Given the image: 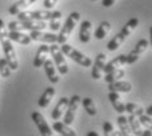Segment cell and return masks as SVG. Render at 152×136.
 <instances>
[{"label": "cell", "instance_id": "6da1fadb", "mask_svg": "<svg viewBox=\"0 0 152 136\" xmlns=\"http://www.w3.org/2000/svg\"><path fill=\"white\" fill-rule=\"evenodd\" d=\"M138 24H139V20L137 17H132V18H130V20L126 23V25L121 29V31H119L117 36H114L112 39L107 42V50L109 51H115L117 49H118L119 46L122 45L123 42H125V39L127 38L130 34L132 33V31L135 30V28L138 26Z\"/></svg>", "mask_w": 152, "mask_h": 136}, {"label": "cell", "instance_id": "7a4b0ae2", "mask_svg": "<svg viewBox=\"0 0 152 136\" xmlns=\"http://www.w3.org/2000/svg\"><path fill=\"white\" fill-rule=\"evenodd\" d=\"M18 20H38L50 21L53 18H62V12L59 11H23L17 15Z\"/></svg>", "mask_w": 152, "mask_h": 136}, {"label": "cell", "instance_id": "3957f363", "mask_svg": "<svg viewBox=\"0 0 152 136\" xmlns=\"http://www.w3.org/2000/svg\"><path fill=\"white\" fill-rule=\"evenodd\" d=\"M8 29L12 31H23V30H45L49 28V24L45 21H38V20H17V21H11L8 24Z\"/></svg>", "mask_w": 152, "mask_h": 136}, {"label": "cell", "instance_id": "277c9868", "mask_svg": "<svg viewBox=\"0 0 152 136\" xmlns=\"http://www.w3.org/2000/svg\"><path fill=\"white\" fill-rule=\"evenodd\" d=\"M79 20H80V13H79V12H72V13H69V16L67 17V20H66L64 25H63V26L61 28V30H59L56 43L63 45V43L67 42V38L71 36V33L74 31L76 24L79 23Z\"/></svg>", "mask_w": 152, "mask_h": 136}, {"label": "cell", "instance_id": "5b68a950", "mask_svg": "<svg viewBox=\"0 0 152 136\" xmlns=\"http://www.w3.org/2000/svg\"><path fill=\"white\" fill-rule=\"evenodd\" d=\"M61 50L63 51V54H64V56L71 58L72 60L76 62L77 64L83 65V67H91L92 65L91 58H88V56L84 55L83 52L77 51L75 47H72L71 45H68V43H63V45H61Z\"/></svg>", "mask_w": 152, "mask_h": 136}, {"label": "cell", "instance_id": "8992f818", "mask_svg": "<svg viewBox=\"0 0 152 136\" xmlns=\"http://www.w3.org/2000/svg\"><path fill=\"white\" fill-rule=\"evenodd\" d=\"M0 43H1L3 51H4V58L7 59L9 67H11L12 71H16L18 68V60L15 51V47L12 45V41L8 37H0Z\"/></svg>", "mask_w": 152, "mask_h": 136}, {"label": "cell", "instance_id": "52a82bcc", "mask_svg": "<svg viewBox=\"0 0 152 136\" xmlns=\"http://www.w3.org/2000/svg\"><path fill=\"white\" fill-rule=\"evenodd\" d=\"M50 54L53 56V60H54V64L55 67L58 68L59 73L61 75H67L68 73V64L64 59V54L61 50V47L55 43L50 45Z\"/></svg>", "mask_w": 152, "mask_h": 136}, {"label": "cell", "instance_id": "ba28073f", "mask_svg": "<svg viewBox=\"0 0 152 136\" xmlns=\"http://www.w3.org/2000/svg\"><path fill=\"white\" fill-rule=\"evenodd\" d=\"M31 121H33L34 124L37 126V128H38V131H39L41 136H55L54 135L53 128L49 126V123L46 122L45 116H43L39 111H33L31 113Z\"/></svg>", "mask_w": 152, "mask_h": 136}, {"label": "cell", "instance_id": "9c48e42d", "mask_svg": "<svg viewBox=\"0 0 152 136\" xmlns=\"http://www.w3.org/2000/svg\"><path fill=\"white\" fill-rule=\"evenodd\" d=\"M80 102H81V98L77 94H75V96H72L71 98H69L68 107H67V110H66L64 119H63L66 124H68V126L72 124V122H74V119L76 116V113H77L79 107H80Z\"/></svg>", "mask_w": 152, "mask_h": 136}, {"label": "cell", "instance_id": "30bf717a", "mask_svg": "<svg viewBox=\"0 0 152 136\" xmlns=\"http://www.w3.org/2000/svg\"><path fill=\"white\" fill-rule=\"evenodd\" d=\"M148 45H150V42H148L147 39H144V38L139 41L137 45H135L134 49H132L131 51L126 55L127 56V64H132V63L138 62V59L140 58V55L145 51V50H147Z\"/></svg>", "mask_w": 152, "mask_h": 136}, {"label": "cell", "instance_id": "8fae6325", "mask_svg": "<svg viewBox=\"0 0 152 136\" xmlns=\"http://www.w3.org/2000/svg\"><path fill=\"white\" fill-rule=\"evenodd\" d=\"M106 54L101 52L96 56L94 59V63H93V67H92V71H91V76L93 80H100L101 79V73L104 72V68H105V64H106Z\"/></svg>", "mask_w": 152, "mask_h": 136}, {"label": "cell", "instance_id": "7c38bea8", "mask_svg": "<svg viewBox=\"0 0 152 136\" xmlns=\"http://www.w3.org/2000/svg\"><path fill=\"white\" fill-rule=\"evenodd\" d=\"M30 38L31 41H38V42H43V43H56L58 41V36H55L54 33H45L43 30H33L30 31Z\"/></svg>", "mask_w": 152, "mask_h": 136}, {"label": "cell", "instance_id": "4fadbf2b", "mask_svg": "<svg viewBox=\"0 0 152 136\" xmlns=\"http://www.w3.org/2000/svg\"><path fill=\"white\" fill-rule=\"evenodd\" d=\"M49 52H50V46L47 45V43H43V45H41L39 47H38V50L36 52V56H34V60H33V65H34V67H36V68L43 67V64H45Z\"/></svg>", "mask_w": 152, "mask_h": 136}, {"label": "cell", "instance_id": "5bb4252c", "mask_svg": "<svg viewBox=\"0 0 152 136\" xmlns=\"http://www.w3.org/2000/svg\"><path fill=\"white\" fill-rule=\"evenodd\" d=\"M123 64H127V56L121 54V55H118V56H115L114 59H112L110 62H106L105 68H104V72H105V73H109V72L114 71V69L122 68Z\"/></svg>", "mask_w": 152, "mask_h": 136}, {"label": "cell", "instance_id": "9a60e30c", "mask_svg": "<svg viewBox=\"0 0 152 136\" xmlns=\"http://www.w3.org/2000/svg\"><path fill=\"white\" fill-rule=\"evenodd\" d=\"M43 68H45V73H46L50 83L51 84L59 83V76H58V72H56L54 60H51V59H46L45 64H43Z\"/></svg>", "mask_w": 152, "mask_h": 136}, {"label": "cell", "instance_id": "2e32d148", "mask_svg": "<svg viewBox=\"0 0 152 136\" xmlns=\"http://www.w3.org/2000/svg\"><path fill=\"white\" fill-rule=\"evenodd\" d=\"M92 34V23L89 20H84L80 24V30H79V41L81 43H88L91 41Z\"/></svg>", "mask_w": 152, "mask_h": 136}, {"label": "cell", "instance_id": "e0dca14e", "mask_svg": "<svg viewBox=\"0 0 152 136\" xmlns=\"http://www.w3.org/2000/svg\"><path fill=\"white\" fill-rule=\"evenodd\" d=\"M68 103H69V98H67V97H62V98L59 100V102L56 103V106L54 107V110L51 113V118L54 121H59V119L62 118V115L64 114L66 110H67Z\"/></svg>", "mask_w": 152, "mask_h": 136}, {"label": "cell", "instance_id": "ac0fdd59", "mask_svg": "<svg viewBox=\"0 0 152 136\" xmlns=\"http://www.w3.org/2000/svg\"><path fill=\"white\" fill-rule=\"evenodd\" d=\"M107 89L109 92H117V93H129L132 89V84L129 83V81L125 80H118V81H114L112 84H107Z\"/></svg>", "mask_w": 152, "mask_h": 136}, {"label": "cell", "instance_id": "d6986e66", "mask_svg": "<svg viewBox=\"0 0 152 136\" xmlns=\"http://www.w3.org/2000/svg\"><path fill=\"white\" fill-rule=\"evenodd\" d=\"M107 98H109L110 103L113 105L114 110H115L118 114H123V113L126 111L125 103H123V101L121 100V96H119V93H117V92H109V96H107Z\"/></svg>", "mask_w": 152, "mask_h": 136}, {"label": "cell", "instance_id": "ffe728a7", "mask_svg": "<svg viewBox=\"0 0 152 136\" xmlns=\"http://www.w3.org/2000/svg\"><path fill=\"white\" fill-rule=\"evenodd\" d=\"M7 37L11 41L20 43V45H29V43L31 42V38H30L29 34H25V33H23V31H12V30H9Z\"/></svg>", "mask_w": 152, "mask_h": 136}, {"label": "cell", "instance_id": "44dd1931", "mask_svg": "<svg viewBox=\"0 0 152 136\" xmlns=\"http://www.w3.org/2000/svg\"><path fill=\"white\" fill-rule=\"evenodd\" d=\"M54 96H55V88H53V87L46 88L45 92L42 93V96L38 100V106L42 107V109L47 107L50 105V102H51V100L54 98Z\"/></svg>", "mask_w": 152, "mask_h": 136}, {"label": "cell", "instance_id": "7402d4cb", "mask_svg": "<svg viewBox=\"0 0 152 136\" xmlns=\"http://www.w3.org/2000/svg\"><path fill=\"white\" fill-rule=\"evenodd\" d=\"M37 0H18L17 3H15L13 5H11V8L8 9V12L11 15H13V16H17L20 12H23L25 11L28 7H30L33 3H36Z\"/></svg>", "mask_w": 152, "mask_h": 136}, {"label": "cell", "instance_id": "603a6c76", "mask_svg": "<svg viewBox=\"0 0 152 136\" xmlns=\"http://www.w3.org/2000/svg\"><path fill=\"white\" fill-rule=\"evenodd\" d=\"M53 129L56 131L58 134H61L62 136H77L74 129L69 127L68 124H66L64 122H55L53 124Z\"/></svg>", "mask_w": 152, "mask_h": 136}, {"label": "cell", "instance_id": "cb8c5ba5", "mask_svg": "<svg viewBox=\"0 0 152 136\" xmlns=\"http://www.w3.org/2000/svg\"><path fill=\"white\" fill-rule=\"evenodd\" d=\"M117 123H118V127H119V131H121L122 136H134L131 131V127L129 124V121L126 116H123V114H119L118 119H117Z\"/></svg>", "mask_w": 152, "mask_h": 136}, {"label": "cell", "instance_id": "d4e9b609", "mask_svg": "<svg viewBox=\"0 0 152 136\" xmlns=\"http://www.w3.org/2000/svg\"><path fill=\"white\" fill-rule=\"evenodd\" d=\"M112 29V25H110L109 21H102V23H100V25L97 26L96 31H94V37H96V39H104V38L106 37V34L110 31Z\"/></svg>", "mask_w": 152, "mask_h": 136}, {"label": "cell", "instance_id": "484cf974", "mask_svg": "<svg viewBox=\"0 0 152 136\" xmlns=\"http://www.w3.org/2000/svg\"><path fill=\"white\" fill-rule=\"evenodd\" d=\"M125 75H126V72H125V69L123 68L114 69V71H112V72H109V73L105 75V81L107 84H112V83H114V81H118V80H121V79H123L125 77Z\"/></svg>", "mask_w": 152, "mask_h": 136}, {"label": "cell", "instance_id": "4316f807", "mask_svg": "<svg viewBox=\"0 0 152 136\" xmlns=\"http://www.w3.org/2000/svg\"><path fill=\"white\" fill-rule=\"evenodd\" d=\"M127 121H129V124H130V127H131V131H132V134H134V136H140L143 134V127H142L139 119H137V116L130 115L127 118Z\"/></svg>", "mask_w": 152, "mask_h": 136}, {"label": "cell", "instance_id": "83f0119b", "mask_svg": "<svg viewBox=\"0 0 152 136\" xmlns=\"http://www.w3.org/2000/svg\"><path fill=\"white\" fill-rule=\"evenodd\" d=\"M125 107H126V111H127L130 115L140 116V115H143V114H145V109H143L142 106H139L138 103L127 102V103H125Z\"/></svg>", "mask_w": 152, "mask_h": 136}, {"label": "cell", "instance_id": "f1b7e54d", "mask_svg": "<svg viewBox=\"0 0 152 136\" xmlns=\"http://www.w3.org/2000/svg\"><path fill=\"white\" fill-rule=\"evenodd\" d=\"M81 103H83V107L84 110L87 111V114H89V115H96L97 114V109H96V105H94L93 100L89 98V97H87V98H83L81 100Z\"/></svg>", "mask_w": 152, "mask_h": 136}, {"label": "cell", "instance_id": "f546056e", "mask_svg": "<svg viewBox=\"0 0 152 136\" xmlns=\"http://www.w3.org/2000/svg\"><path fill=\"white\" fill-rule=\"evenodd\" d=\"M11 72L12 69L9 67L8 62L5 58H0V76H1L3 79H7L11 76Z\"/></svg>", "mask_w": 152, "mask_h": 136}, {"label": "cell", "instance_id": "4dcf8cb0", "mask_svg": "<svg viewBox=\"0 0 152 136\" xmlns=\"http://www.w3.org/2000/svg\"><path fill=\"white\" fill-rule=\"evenodd\" d=\"M138 119H139V122H140L142 126H144L145 128H148L152 131V116L147 115V114H143V115L138 116Z\"/></svg>", "mask_w": 152, "mask_h": 136}, {"label": "cell", "instance_id": "1f68e13d", "mask_svg": "<svg viewBox=\"0 0 152 136\" xmlns=\"http://www.w3.org/2000/svg\"><path fill=\"white\" fill-rule=\"evenodd\" d=\"M49 28H50V29H51L53 31L61 30V28H62V25H61V18H53V20H50Z\"/></svg>", "mask_w": 152, "mask_h": 136}, {"label": "cell", "instance_id": "d6a6232c", "mask_svg": "<svg viewBox=\"0 0 152 136\" xmlns=\"http://www.w3.org/2000/svg\"><path fill=\"white\" fill-rule=\"evenodd\" d=\"M102 129H104V134H105V136H112L113 131H114V127H113V124L110 122H104Z\"/></svg>", "mask_w": 152, "mask_h": 136}, {"label": "cell", "instance_id": "836d02e7", "mask_svg": "<svg viewBox=\"0 0 152 136\" xmlns=\"http://www.w3.org/2000/svg\"><path fill=\"white\" fill-rule=\"evenodd\" d=\"M58 0H43V7L46 9H51L53 7H55Z\"/></svg>", "mask_w": 152, "mask_h": 136}, {"label": "cell", "instance_id": "e575fe53", "mask_svg": "<svg viewBox=\"0 0 152 136\" xmlns=\"http://www.w3.org/2000/svg\"><path fill=\"white\" fill-rule=\"evenodd\" d=\"M117 0H102V3H101V5H102L104 8H109L112 7V5L115 4Z\"/></svg>", "mask_w": 152, "mask_h": 136}, {"label": "cell", "instance_id": "d590c367", "mask_svg": "<svg viewBox=\"0 0 152 136\" xmlns=\"http://www.w3.org/2000/svg\"><path fill=\"white\" fill-rule=\"evenodd\" d=\"M140 136H152V131L151 129H145V131H143V134H142Z\"/></svg>", "mask_w": 152, "mask_h": 136}, {"label": "cell", "instance_id": "8d00e7d4", "mask_svg": "<svg viewBox=\"0 0 152 136\" xmlns=\"http://www.w3.org/2000/svg\"><path fill=\"white\" fill-rule=\"evenodd\" d=\"M145 114H147V115H150V116H152V105L148 106L147 109H145Z\"/></svg>", "mask_w": 152, "mask_h": 136}, {"label": "cell", "instance_id": "74e56055", "mask_svg": "<svg viewBox=\"0 0 152 136\" xmlns=\"http://www.w3.org/2000/svg\"><path fill=\"white\" fill-rule=\"evenodd\" d=\"M0 30H5V24L1 18H0Z\"/></svg>", "mask_w": 152, "mask_h": 136}, {"label": "cell", "instance_id": "f35d334b", "mask_svg": "<svg viewBox=\"0 0 152 136\" xmlns=\"http://www.w3.org/2000/svg\"><path fill=\"white\" fill-rule=\"evenodd\" d=\"M87 136H100L99 134H97V132H94V131H89L87 134Z\"/></svg>", "mask_w": 152, "mask_h": 136}, {"label": "cell", "instance_id": "ab89813d", "mask_svg": "<svg viewBox=\"0 0 152 136\" xmlns=\"http://www.w3.org/2000/svg\"><path fill=\"white\" fill-rule=\"evenodd\" d=\"M112 136H122V134H121V131H113Z\"/></svg>", "mask_w": 152, "mask_h": 136}, {"label": "cell", "instance_id": "60d3db41", "mask_svg": "<svg viewBox=\"0 0 152 136\" xmlns=\"http://www.w3.org/2000/svg\"><path fill=\"white\" fill-rule=\"evenodd\" d=\"M150 43H151V46H152V26L150 28Z\"/></svg>", "mask_w": 152, "mask_h": 136}, {"label": "cell", "instance_id": "b9f144b4", "mask_svg": "<svg viewBox=\"0 0 152 136\" xmlns=\"http://www.w3.org/2000/svg\"><path fill=\"white\" fill-rule=\"evenodd\" d=\"M91 1H97V0H91Z\"/></svg>", "mask_w": 152, "mask_h": 136}, {"label": "cell", "instance_id": "7bdbcfd3", "mask_svg": "<svg viewBox=\"0 0 152 136\" xmlns=\"http://www.w3.org/2000/svg\"><path fill=\"white\" fill-rule=\"evenodd\" d=\"M61 136H62V135H61Z\"/></svg>", "mask_w": 152, "mask_h": 136}]
</instances>
